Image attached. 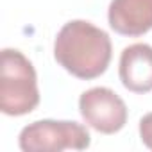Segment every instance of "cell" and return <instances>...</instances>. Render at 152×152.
I'll return each instance as SVG.
<instances>
[{"instance_id":"5","label":"cell","mask_w":152,"mask_h":152,"mask_svg":"<svg viewBox=\"0 0 152 152\" xmlns=\"http://www.w3.org/2000/svg\"><path fill=\"white\" fill-rule=\"evenodd\" d=\"M118 75L124 88L132 93L152 91V47L147 43L125 47L120 56Z\"/></svg>"},{"instance_id":"7","label":"cell","mask_w":152,"mask_h":152,"mask_svg":"<svg viewBox=\"0 0 152 152\" xmlns=\"http://www.w3.org/2000/svg\"><path fill=\"white\" fill-rule=\"evenodd\" d=\"M140 138L143 145L152 150V113H147L140 120Z\"/></svg>"},{"instance_id":"6","label":"cell","mask_w":152,"mask_h":152,"mask_svg":"<svg viewBox=\"0 0 152 152\" xmlns=\"http://www.w3.org/2000/svg\"><path fill=\"white\" fill-rule=\"evenodd\" d=\"M107 20L122 36H143L152 29V0H111Z\"/></svg>"},{"instance_id":"4","label":"cell","mask_w":152,"mask_h":152,"mask_svg":"<svg viewBox=\"0 0 152 152\" xmlns=\"http://www.w3.org/2000/svg\"><path fill=\"white\" fill-rule=\"evenodd\" d=\"M79 113L91 129L102 134H115L127 124L125 102L104 86L86 90L79 97Z\"/></svg>"},{"instance_id":"3","label":"cell","mask_w":152,"mask_h":152,"mask_svg":"<svg viewBox=\"0 0 152 152\" xmlns=\"http://www.w3.org/2000/svg\"><path fill=\"white\" fill-rule=\"evenodd\" d=\"M90 143L88 129L79 122L68 120H38L25 125L18 136V145L25 152L84 150Z\"/></svg>"},{"instance_id":"2","label":"cell","mask_w":152,"mask_h":152,"mask_svg":"<svg viewBox=\"0 0 152 152\" xmlns=\"http://www.w3.org/2000/svg\"><path fill=\"white\" fill-rule=\"evenodd\" d=\"M0 109L9 116H22L39 104L38 75L32 63L15 48H4L0 56Z\"/></svg>"},{"instance_id":"1","label":"cell","mask_w":152,"mask_h":152,"mask_svg":"<svg viewBox=\"0 0 152 152\" xmlns=\"http://www.w3.org/2000/svg\"><path fill=\"white\" fill-rule=\"evenodd\" d=\"M113 56L111 38L86 20H72L61 27L54 41L56 61L73 77L91 81L107 70Z\"/></svg>"}]
</instances>
